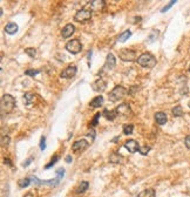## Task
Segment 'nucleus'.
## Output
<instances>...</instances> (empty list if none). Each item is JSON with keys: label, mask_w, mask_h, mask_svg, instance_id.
<instances>
[{"label": "nucleus", "mask_w": 190, "mask_h": 197, "mask_svg": "<svg viewBox=\"0 0 190 197\" xmlns=\"http://www.w3.org/2000/svg\"><path fill=\"white\" fill-rule=\"evenodd\" d=\"M39 73H40V70H38V69H28L25 72V74L28 75V76H35V75Z\"/></svg>", "instance_id": "obj_30"}, {"label": "nucleus", "mask_w": 190, "mask_h": 197, "mask_svg": "<svg viewBox=\"0 0 190 197\" xmlns=\"http://www.w3.org/2000/svg\"><path fill=\"white\" fill-rule=\"evenodd\" d=\"M14 107H16V99L9 94H5L1 99V112L4 113H11Z\"/></svg>", "instance_id": "obj_2"}, {"label": "nucleus", "mask_w": 190, "mask_h": 197, "mask_svg": "<svg viewBox=\"0 0 190 197\" xmlns=\"http://www.w3.org/2000/svg\"><path fill=\"white\" fill-rule=\"evenodd\" d=\"M100 116H101V114H100V113H96V114H95V116H94V120L92 121V123H91V127H92V128H93L94 126H96V125H97V121H99Z\"/></svg>", "instance_id": "obj_34"}, {"label": "nucleus", "mask_w": 190, "mask_h": 197, "mask_svg": "<svg viewBox=\"0 0 190 197\" xmlns=\"http://www.w3.org/2000/svg\"><path fill=\"white\" fill-rule=\"evenodd\" d=\"M134 131V126L133 125H124L123 126V133L126 135H130V134H133Z\"/></svg>", "instance_id": "obj_27"}, {"label": "nucleus", "mask_w": 190, "mask_h": 197, "mask_svg": "<svg viewBox=\"0 0 190 197\" xmlns=\"http://www.w3.org/2000/svg\"><path fill=\"white\" fill-rule=\"evenodd\" d=\"M5 32L7 34H16L18 32V25L17 24H14V22H8L5 27Z\"/></svg>", "instance_id": "obj_17"}, {"label": "nucleus", "mask_w": 190, "mask_h": 197, "mask_svg": "<svg viewBox=\"0 0 190 197\" xmlns=\"http://www.w3.org/2000/svg\"><path fill=\"white\" fill-rule=\"evenodd\" d=\"M172 115L176 116V117H180L183 115V109H182L181 106H176V107L172 108Z\"/></svg>", "instance_id": "obj_24"}, {"label": "nucleus", "mask_w": 190, "mask_h": 197, "mask_svg": "<svg viewBox=\"0 0 190 197\" xmlns=\"http://www.w3.org/2000/svg\"><path fill=\"white\" fill-rule=\"evenodd\" d=\"M64 173H65V169H64V168L57 169V170H56V175H57V177H59V178L64 177Z\"/></svg>", "instance_id": "obj_35"}, {"label": "nucleus", "mask_w": 190, "mask_h": 197, "mask_svg": "<svg viewBox=\"0 0 190 197\" xmlns=\"http://www.w3.org/2000/svg\"><path fill=\"white\" fill-rule=\"evenodd\" d=\"M189 107H190V102H189Z\"/></svg>", "instance_id": "obj_43"}, {"label": "nucleus", "mask_w": 190, "mask_h": 197, "mask_svg": "<svg viewBox=\"0 0 190 197\" xmlns=\"http://www.w3.org/2000/svg\"><path fill=\"white\" fill-rule=\"evenodd\" d=\"M88 142L86 140H79V141H75L72 146V150L74 151V153H78V151H83L85 149L88 148Z\"/></svg>", "instance_id": "obj_11"}, {"label": "nucleus", "mask_w": 190, "mask_h": 197, "mask_svg": "<svg viewBox=\"0 0 190 197\" xmlns=\"http://www.w3.org/2000/svg\"><path fill=\"white\" fill-rule=\"evenodd\" d=\"M121 161H122V156L116 153H113L109 157V162L113 164H119V163H121Z\"/></svg>", "instance_id": "obj_22"}, {"label": "nucleus", "mask_w": 190, "mask_h": 197, "mask_svg": "<svg viewBox=\"0 0 190 197\" xmlns=\"http://www.w3.org/2000/svg\"><path fill=\"white\" fill-rule=\"evenodd\" d=\"M87 135H88L89 137H92V140H94V139H95V130H94L93 128H91V129H89V131H88V134H87Z\"/></svg>", "instance_id": "obj_38"}, {"label": "nucleus", "mask_w": 190, "mask_h": 197, "mask_svg": "<svg viewBox=\"0 0 190 197\" xmlns=\"http://www.w3.org/2000/svg\"><path fill=\"white\" fill-rule=\"evenodd\" d=\"M31 177H26V178H22V179H20L19 181V187L20 188H26V187H28L30 185V183H31Z\"/></svg>", "instance_id": "obj_25"}, {"label": "nucleus", "mask_w": 190, "mask_h": 197, "mask_svg": "<svg viewBox=\"0 0 190 197\" xmlns=\"http://www.w3.org/2000/svg\"><path fill=\"white\" fill-rule=\"evenodd\" d=\"M75 32V27L74 25H72V24H67L64 28H62V31H61V37L64 39H67L69 37H72V34Z\"/></svg>", "instance_id": "obj_12"}, {"label": "nucleus", "mask_w": 190, "mask_h": 197, "mask_svg": "<svg viewBox=\"0 0 190 197\" xmlns=\"http://www.w3.org/2000/svg\"><path fill=\"white\" fill-rule=\"evenodd\" d=\"M102 115H103L107 120L113 121V120H115V117H116V116H118V113H116V110H115V109H114V110L105 109V110H103V113H102Z\"/></svg>", "instance_id": "obj_21"}, {"label": "nucleus", "mask_w": 190, "mask_h": 197, "mask_svg": "<svg viewBox=\"0 0 190 197\" xmlns=\"http://www.w3.org/2000/svg\"><path fill=\"white\" fill-rule=\"evenodd\" d=\"M102 104H103V97H102L101 95L94 97V99L91 101V103H89V106H91L92 108H99V107H101Z\"/></svg>", "instance_id": "obj_19"}, {"label": "nucleus", "mask_w": 190, "mask_h": 197, "mask_svg": "<svg viewBox=\"0 0 190 197\" xmlns=\"http://www.w3.org/2000/svg\"><path fill=\"white\" fill-rule=\"evenodd\" d=\"M25 53H26L27 55H30L31 58H34V56L37 55V49H35V48H26V49H25Z\"/></svg>", "instance_id": "obj_29"}, {"label": "nucleus", "mask_w": 190, "mask_h": 197, "mask_svg": "<svg viewBox=\"0 0 190 197\" xmlns=\"http://www.w3.org/2000/svg\"><path fill=\"white\" fill-rule=\"evenodd\" d=\"M167 115H166V113H163V112H158V113H156L155 114V121H156V123H158V125H164L166 122H167Z\"/></svg>", "instance_id": "obj_16"}, {"label": "nucleus", "mask_w": 190, "mask_h": 197, "mask_svg": "<svg viewBox=\"0 0 190 197\" xmlns=\"http://www.w3.org/2000/svg\"><path fill=\"white\" fill-rule=\"evenodd\" d=\"M105 6H106V3L103 0H94V1L91 3V8L93 11H96V12L102 11L105 8Z\"/></svg>", "instance_id": "obj_15"}, {"label": "nucleus", "mask_w": 190, "mask_h": 197, "mask_svg": "<svg viewBox=\"0 0 190 197\" xmlns=\"http://www.w3.org/2000/svg\"><path fill=\"white\" fill-rule=\"evenodd\" d=\"M4 162H5V163H7L8 165H12V163H11V161H9V160H7V158H5V160H4Z\"/></svg>", "instance_id": "obj_41"}, {"label": "nucleus", "mask_w": 190, "mask_h": 197, "mask_svg": "<svg viewBox=\"0 0 190 197\" xmlns=\"http://www.w3.org/2000/svg\"><path fill=\"white\" fill-rule=\"evenodd\" d=\"M124 147H126V149L129 151V153H131V154H134V153H136V151H139V148H140L139 143L135 140H128L124 143Z\"/></svg>", "instance_id": "obj_13"}, {"label": "nucleus", "mask_w": 190, "mask_h": 197, "mask_svg": "<svg viewBox=\"0 0 190 197\" xmlns=\"http://www.w3.org/2000/svg\"><path fill=\"white\" fill-rule=\"evenodd\" d=\"M175 4H176V0H172V1H170L166 7H163L162 9H161V12H162V13H164V12H167L169 8H171L172 7V5H175Z\"/></svg>", "instance_id": "obj_32"}, {"label": "nucleus", "mask_w": 190, "mask_h": 197, "mask_svg": "<svg viewBox=\"0 0 190 197\" xmlns=\"http://www.w3.org/2000/svg\"><path fill=\"white\" fill-rule=\"evenodd\" d=\"M76 72H78L76 66H68L67 68H65L62 70V73L60 74V76L62 79H72L76 75Z\"/></svg>", "instance_id": "obj_8"}, {"label": "nucleus", "mask_w": 190, "mask_h": 197, "mask_svg": "<svg viewBox=\"0 0 190 197\" xmlns=\"http://www.w3.org/2000/svg\"><path fill=\"white\" fill-rule=\"evenodd\" d=\"M66 49L70 54H79L82 51V45L78 39H72L66 43Z\"/></svg>", "instance_id": "obj_4"}, {"label": "nucleus", "mask_w": 190, "mask_h": 197, "mask_svg": "<svg viewBox=\"0 0 190 197\" xmlns=\"http://www.w3.org/2000/svg\"><path fill=\"white\" fill-rule=\"evenodd\" d=\"M65 160H66V162H67V163H70V162H72V157H70V156H67Z\"/></svg>", "instance_id": "obj_40"}, {"label": "nucleus", "mask_w": 190, "mask_h": 197, "mask_svg": "<svg viewBox=\"0 0 190 197\" xmlns=\"http://www.w3.org/2000/svg\"><path fill=\"white\" fill-rule=\"evenodd\" d=\"M92 88L93 90H95V92H99V93H103L106 88H107V83L105 80H102V79H97L95 80L93 83H92Z\"/></svg>", "instance_id": "obj_10"}, {"label": "nucleus", "mask_w": 190, "mask_h": 197, "mask_svg": "<svg viewBox=\"0 0 190 197\" xmlns=\"http://www.w3.org/2000/svg\"><path fill=\"white\" fill-rule=\"evenodd\" d=\"M149 150H150V147L149 146H143V147H141L140 146V148H139V153L141 154V155H147L148 153H149Z\"/></svg>", "instance_id": "obj_28"}, {"label": "nucleus", "mask_w": 190, "mask_h": 197, "mask_svg": "<svg viewBox=\"0 0 190 197\" xmlns=\"http://www.w3.org/2000/svg\"><path fill=\"white\" fill-rule=\"evenodd\" d=\"M88 187H89V184H88V182H86V181H83V182H81V183H79V185L74 189V192L76 194V195H80V194H83L87 189H88Z\"/></svg>", "instance_id": "obj_18"}, {"label": "nucleus", "mask_w": 190, "mask_h": 197, "mask_svg": "<svg viewBox=\"0 0 190 197\" xmlns=\"http://www.w3.org/2000/svg\"><path fill=\"white\" fill-rule=\"evenodd\" d=\"M32 160H33V158L31 157V158H28L27 161H25V162H24V167H28V165H30V163L32 162Z\"/></svg>", "instance_id": "obj_39"}, {"label": "nucleus", "mask_w": 190, "mask_h": 197, "mask_svg": "<svg viewBox=\"0 0 190 197\" xmlns=\"http://www.w3.org/2000/svg\"><path fill=\"white\" fill-rule=\"evenodd\" d=\"M139 197H155V190L151 188L145 189L139 194Z\"/></svg>", "instance_id": "obj_23"}, {"label": "nucleus", "mask_w": 190, "mask_h": 197, "mask_svg": "<svg viewBox=\"0 0 190 197\" xmlns=\"http://www.w3.org/2000/svg\"><path fill=\"white\" fill-rule=\"evenodd\" d=\"M91 19H92V12L88 9L78 11L74 16V20L78 22H86V21H89Z\"/></svg>", "instance_id": "obj_6"}, {"label": "nucleus", "mask_w": 190, "mask_h": 197, "mask_svg": "<svg viewBox=\"0 0 190 197\" xmlns=\"http://www.w3.org/2000/svg\"><path fill=\"white\" fill-rule=\"evenodd\" d=\"M34 101H35V95L33 93H26L24 95V103L26 106H30V104L34 103Z\"/></svg>", "instance_id": "obj_20"}, {"label": "nucleus", "mask_w": 190, "mask_h": 197, "mask_svg": "<svg viewBox=\"0 0 190 197\" xmlns=\"http://www.w3.org/2000/svg\"><path fill=\"white\" fill-rule=\"evenodd\" d=\"M189 72H190V65H189Z\"/></svg>", "instance_id": "obj_42"}, {"label": "nucleus", "mask_w": 190, "mask_h": 197, "mask_svg": "<svg viewBox=\"0 0 190 197\" xmlns=\"http://www.w3.org/2000/svg\"><path fill=\"white\" fill-rule=\"evenodd\" d=\"M40 149L41 150L46 149V137L45 136H41V139H40Z\"/></svg>", "instance_id": "obj_33"}, {"label": "nucleus", "mask_w": 190, "mask_h": 197, "mask_svg": "<svg viewBox=\"0 0 190 197\" xmlns=\"http://www.w3.org/2000/svg\"><path fill=\"white\" fill-rule=\"evenodd\" d=\"M115 65H116L115 56H114V54H113V53H109V54L107 55V59H106V64H105L103 70H105V69L110 70V69H113V68L115 67Z\"/></svg>", "instance_id": "obj_14"}, {"label": "nucleus", "mask_w": 190, "mask_h": 197, "mask_svg": "<svg viewBox=\"0 0 190 197\" xmlns=\"http://www.w3.org/2000/svg\"><path fill=\"white\" fill-rule=\"evenodd\" d=\"M8 142H9V137L8 136H3V140H1V146H7L8 144Z\"/></svg>", "instance_id": "obj_36"}, {"label": "nucleus", "mask_w": 190, "mask_h": 197, "mask_svg": "<svg viewBox=\"0 0 190 197\" xmlns=\"http://www.w3.org/2000/svg\"><path fill=\"white\" fill-rule=\"evenodd\" d=\"M119 58L122 60V61L126 62H131V61H135L136 60V53L131 49H126L122 48L119 51Z\"/></svg>", "instance_id": "obj_5"}, {"label": "nucleus", "mask_w": 190, "mask_h": 197, "mask_svg": "<svg viewBox=\"0 0 190 197\" xmlns=\"http://www.w3.org/2000/svg\"><path fill=\"white\" fill-rule=\"evenodd\" d=\"M184 144H185V147L188 149H190V135H188L187 137L184 139Z\"/></svg>", "instance_id": "obj_37"}, {"label": "nucleus", "mask_w": 190, "mask_h": 197, "mask_svg": "<svg viewBox=\"0 0 190 197\" xmlns=\"http://www.w3.org/2000/svg\"><path fill=\"white\" fill-rule=\"evenodd\" d=\"M59 158H60L59 156H55L54 158H52V161H51V162H49V163H48V164L45 167V169H49V168H52V167H53V165H54V164H55L57 161H59Z\"/></svg>", "instance_id": "obj_31"}, {"label": "nucleus", "mask_w": 190, "mask_h": 197, "mask_svg": "<svg viewBox=\"0 0 190 197\" xmlns=\"http://www.w3.org/2000/svg\"><path fill=\"white\" fill-rule=\"evenodd\" d=\"M116 113H118L119 116H129L131 114V109H130V106L128 103H121L119 107L115 108Z\"/></svg>", "instance_id": "obj_9"}, {"label": "nucleus", "mask_w": 190, "mask_h": 197, "mask_svg": "<svg viewBox=\"0 0 190 197\" xmlns=\"http://www.w3.org/2000/svg\"><path fill=\"white\" fill-rule=\"evenodd\" d=\"M137 64L144 68H153L156 65V59L150 53H143L137 58Z\"/></svg>", "instance_id": "obj_1"}, {"label": "nucleus", "mask_w": 190, "mask_h": 197, "mask_svg": "<svg viewBox=\"0 0 190 197\" xmlns=\"http://www.w3.org/2000/svg\"><path fill=\"white\" fill-rule=\"evenodd\" d=\"M31 179L34 182L35 184H38V185H48V187H55V185H57L60 183V179L61 178H59V177H56V178H54V179H48V181H41V179H38L37 177H34V176H32L31 177Z\"/></svg>", "instance_id": "obj_7"}, {"label": "nucleus", "mask_w": 190, "mask_h": 197, "mask_svg": "<svg viewBox=\"0 0 190 197\" xmlns=\"http://www.w3.org/2000/svg\"><path fill=\"white\" fill-rule=\"evenodd\" d=\"M127 89L122 86H116L112 92L108 94V97L112 102H116V101H119L121 99H123L126 95H127Z\"/></svg>", "instance_id": "obj_3"}, {"label": "nucleus", "mask_w": 190, "mask_h": 197, "mask_svg": "<svg viewBox=\"0 0 190 197\" xmlns=\"http://www.w3.org/2000/svg\"><path fill=\"white\" fill-rule=\"evenodd\" d=\"M130 35H131V32H130V31H124V32L119 37V41H120V42H124L126 40H128V39L130 38Z\"/></svg>", "instance_id": "obj_26"}]
</instances>
